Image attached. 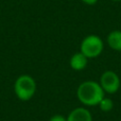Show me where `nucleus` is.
Wrapping results in <instances>:
<instances>
[{"label": "nucleus", "mask_w": 121, "mask_h": 121, "mask_svg": "<svg viewBox=\"0 0 121 121\" xmlns=\"http://www.w3.org/2000/svg\"><path fill=\"white\" fill-rule=\"evenodd\" d=\"M77 97L85 106H96L105 97V92L98 82L85 81L78 87Z\"/></svg>", "instance_id": "obj_1"}, {"label": "nucleus", "mask_w": 121, "mask_h": 121, "mask_svg": "<svg viewBox=\"0 0 121 121\" xmlns=\"http://www.w3.org/2000/svg\"><path fill=\"white\" fill-rule=\"evenodd\" d=\"M36 82L31 75L21 74L14 83V92L21 101H29L36 92Z\"/></svg>", "instance_id": "obj_2"}, {"label": "nucleus", "mask_w": 121, "mask_h": 121, "mask_svg": "<svg viewBox=\"0 0 121 121\" xmlns=\"http://www.w3.org/2000/svg\"><path fill=\"white\" fill-rule=\"evenodd\" d=\"M104 44L100 36L90 34L84 37L81 43V52L85 55L87 59H94L97 57L103 52Z\"/></svg>", "instance_id": "obj_3"}, {"label": "nucleus", "mask_w": 121, "mask_h": 121, "mask_svg": "<svg viewBox=\"0 0 121 121\" xmlns=\"http://www.w3.org/2000/svg\"><path fill=\"white\" fill-rule=\"evenodd\" d=\"M100 86L102 87L103 91L105 94L113 95L119 90L121 82L120 78L116 72L112 70H106L101 74L100 77V82H99Z\"/></svg>", "instance_id": "obj_4"}, {"label": "nucleus", "mask_w": 121, "mask_h": 121, "mask_svg": "<svg viewBox=\"0 0 121 121\" xmlns=\"http://www.w3.org/2000/svg\"><path fill=\"white\" fill-rule=\"evenodd\" d=\"M67 121H92V116L85 107H77L69 113Z\"/></svg>", "instance_id": "obj_5"}, {"label": "nucleus", "mask_w": 121, "mask_h": 121, "mask_svg": "<svg viewBox=\"0 0 121 121\" xmlns=\"http://www.w3.org/2000/svg\"><path fill=\"white\" fill-rule=\"evenodd\" d=\"M87 63H88V59L81 51L74 53V54L71 56L70 60H69L70 67L75 71H81V70H83V69H85V67L87 66Z\"/></svg>", "instance_id": "obj_6"}, {"label": "nucleus", "mask_w": 121, "mask_h": 121, "mask_svg": "<svg viewBox=\"0 0 121 121\" xmlns=\"http://www.w3.org/2000/svg\"><path fill=\"white\" fill-rule=\"evenodd\" d=\"M107 45L115 51H121V31L115 30L107 35Z\"/></svg>", "instance_id": "obj_7"}, {"label": "nucleus", "mask_w": 121, "mask_h": 121, "mask_svg": "<svg viewBox=\"0 0 121 121\" xmlns=\"http://www.w3.org/2000/svg\"><path fill=\"white\" fill-rule=\"evenodd\" d=\"M98 106H99V108H100L102 112H104V113H108V112H111L112 109H113L114 102H113V100H112V99L104 97V98L100 101V103H99Z\"/></svg>", "instance_id": "obj_8"}, {"label": "nucleus", "mask_w": 121, "mask_h": 121, "mask_svg": "<svg viewBox=\"0 0 121 121\" xmlns=\"http://www.w3.org/2000/svg\"><path fill=\"white\" fill-rule=\"evenodd\" d=\"M49 121H67V118L62 115H53Z\"/></svg>", "instance_id": "obj_9"}, {"label": "nucleus", "mask_w": 121, "mask_h": 121, "mask_svg": "<svg viewBox=\"0 0 121 121\" xmlns=\"http://www.w3.org/2000/svg\"><path fill=\"white\" fill-rule=\"evenodd\" d=\"M81 1L85 4H88V5H94V4L97 3L98 0H81Z\"/></svg>", "instance_id": "obj_10"}, {"label": "nucleus", "mask_w": 121, "mask_h": 121, "mask_svg": "<svg viewBox=\"0 0 121 121\" xmlns=\"http://www.w3.org/2000/svg\"><path fill=\"white\" fill-rule=\"evenodd\" d=\"M113 1H116V2H119V1H121V0H113Z\"/></svg>", "instance_id": "obj_11"}]
</instances>
